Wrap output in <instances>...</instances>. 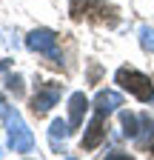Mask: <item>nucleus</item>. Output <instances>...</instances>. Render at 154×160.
Returning <instances> with one entry per match:
<instances>
[{
    "label": "nucleus",
    "mask_w": 154,
    "mask_h": 160,
    "mask_svg": "<svg viewBox=\"0 0 154 160\" xmlns=\"http://www.w3.org/2000/svg\"><path fill=\"white\" fill-rule=\"evenodd\" d=\"M0 117H3V123H6L9 149L17 152V154H29L34 149V134L26 126V120L20 117V112H17L14 106H9V103H0Z\"/></svg>",
    "instance_id": "nucleus-1"
},
{
    "label": "nucleus",
    "mask_w": 154,
    "mask_h": 160,
    "mask_svg": "<svg viewBox=\"0 0 154 160\" xmlns=\"http://www.w3.org/2000/svg\"><path fill=\"white\" fill-rule=\"evenodd\" d=\"M117 83L128 92V94H134L137 100H143V103H151L154 100V86H151V77H146V74H140V72H134V69H120L117 72Z\"/></svg>",
    "instance_id": "nucleus-2"
},
{
    "label": "nucleus",
    "mask_w": 154,
    "mask_h": 160,
    "mask_svg": "<svg viewBox=\"0 0 154 160\" xmlns=\"http://www.w3.org/2000/svg\"><path fill=\"white\" fill-rule=\"evenodd\" d=\"M26 46L37 54H46L49 60H54V63H60V49H57V34L49 32V29H34L29 32L26 37Z\"/></svg>",
    "instance_id": "nucleus-3"
},
{
    "label": "nucleus",
    "mask_w": 154,
    "mask_h": 160,
    "mask_svg": "<svg viewBox=\"0 0 154 160\" xmlns=\"http://www.w3.org/2000/svg\"><path fill=\"white\" fill-rule=\"evenodd\" d=\"M60 94H63V83H43V86H37L34 100H31V112L34 114H46L57 100H60Z\"/></svg>",
    "instance_id": "nucleus-4"
},
{
    "label": "nucleus",
    "mask_w": 154,
    "mask_h": 160,
    "mask_svg": "<svg viewBox=\"0 0 154 160\" xmlns=\"http://www.w3.org/2000/svg\"><path fill=\"white\" fill-rule=\"evenodd\" d=\"M103 112H97L91 117V123H89V129H86V134H83V149H97L100 146V140L106 137V129H103Z\"/></svg>",
    "instance_id": "nucleus-5"
},
{
    "label": "nucleus",
    "mask_w": 154,
    "mask_h": 160,
    "mask_svg": "<svg viewBox=\"0 0 154 160\" xmlns=\"http://www.w3.org/2000/svg\"><path fill=\"white\" fill-rule=\"evenodd\" d=\"M89 112V100H86V94L83 92H74L71 97H69V123H71V132L83 123V114Z\"/></svg>",
    "instance_id": "nucleus-6"
},
{
    "label": "nucleus",
    "mask_w": 154,
    "mask_h": 160,
    "mask_svg": "<svg viewBox=\"0 0 154 160\" xmlns=\"http://www.w3.org/2000/svg\"><path fill=\"white\" fill-rule=\"evenodd\" d=\"M120 106H123V97L117 92H111V89H103V92H97V97H94V112L111 114V112H117Z\"/></svg>",
    "instance_id": "nucleus-7"
},
{
    "label": "nucleus",
    "mask_w": 154,
    "mask_h": 160,
    "mask_svg": "<svg viewBox=\"0 0 154 160\" xmlns=\"http://www.w3.org/2000/svg\"><path fill=\"white\" fill-rule=\"evenodd\" d=\"M71 134V129H69V123L66 120H51V126H49V140H51V149L54 152H63V140Z\"/></svg>",
    "instance_id": "nucleus-8"
},
{
    "label": "nucleus",
    "mask_w": 154,
    "mask_h": 160,
    "mask_svg": "<svg viewBox=\"0 0 154 160\" xmlns=\"http://www.w3.org/2000/svg\"><path fill=\"white\" fill-rule=\"evenodd\" d=\"M137 143H140V146H151V143H154V117H151V114H143V117H140Z\"/></svg>",
    "instance_id": "nucleus-9"
},
{
    "label": "nucleus",
    "mask_w": 154,
    "mask_h": 160,
    "mask_svg": "<svg viewBox=\"0 0 154 160\" xmlns=\"http://www.w3.org/2000/svg\"><path fill=\"white\" fill-rule=\"evenodd\" d=\"M120 123H123V134H126V137L137 140V134H140V117H137V114L120 112Z\"/></svg>",
    "instance_id": "nucleus-10"
},
{
    "label": "nucleus",
    "mask_w": 154,
    "mask_h": 160,
    "mask_svg": "<svg viewBox=\"0 0 154 160\" xmlns=\"http://www.w3.org/2000/svg\"><path fill=\"white\" fill-rule=\"evenodd\" d=\"M140 46L154 54V29H151V26H143V29H140Z\"/></svg>",
    "instance_id": "nucleus-11"
},
{
    "label": "nucleus",
    "mask_w": 154,
    "mask_h": 160,
    "mask_svg": "<svg viewBox=\"0 0 154 160\" xmlns=\"http://www.w3.org/2000/svg\"><path fill=\"white\" fill-rule=\"evenodd\" d=\"M20 83H23V80L14 74V77H9V80H6V89H9V92H14V94H23V86H20Z\"/></svg>",
    "instance_id": "nucleus-12"
},
{
    "label": "nucleus",
    "mask_w": 154,
    "mask_h": 160,
    "mask_svg": "<svg viewBox=\"0 0 154 160\" xmlns=\"http://www.w3.org/2000/svg\"><path fill=\"white\" fill-rule=\"evenodd\" d=\"M151 154H154V143H151Z\"/></svg>",
    "instance_id": "nucleus-13"
}]
</instances>
